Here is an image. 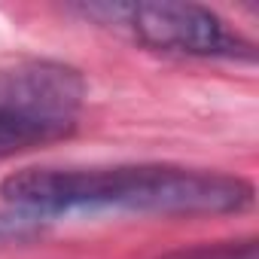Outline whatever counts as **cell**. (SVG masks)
Returning <instances> with one entry per match:
<instances>
[{"mask_svg": "<svg viewBox=\"0 0 259 259\" xmlns=\"http://www.w3.org/2000/svg\"><path fill=\"white\" fill-rule=\"evenodd\" d=\"M13 207L43 217L73 210H135L162 217L238 213L253 204V186L232 174L174 165L132 168H25L0 183Z\"/></svg>", "mask_w": 259, "mask_h": 259, "instance_id": "6da1fadb", "label": "cell"}, {"mask_svg": "<svg viewBox=\"0 0 259 259\" xmlns=\"http://www.w3.org/2000/svg\"><path fill=\"white\" fill-rule=\"evenodd\" d=\"M125 25H132L138 40L153 49L195 58H253V46L229 31V25L201 4L183 0L132 4Z\"/></svg>", "mask_w": 259, "mask_h": 259, "instance_id": "7a4b0ae2", "label": "cell"}, {"mask_svg": "<svg viewBox=\"0 0 259 259\" xmlns=\"http://www.w3.org/2000/svg\"><path fill=\"white\" fill-rule=\"evenodd\" d=\"M165 259H256V241L244 244H220V247H195V250H180Z\"/></svg>", "mask_w": 259, "mask_h": 259, "instance_id": "5b68a950", "label": "cell"}, {"mask_svg": "<svg viewBox=\"0 0 259 259\" xmlns=\"http://www.w3.org/2000/svg\"><path fill=\"white\" fill-rule=\"evenodd\" d=\"M0 95L37 113L76 122L85 82L73 67H64L55 61H34V64L16 67L13 73L0 79Z\"/></svg>", "mask_w": 259, "mask_h": 259, "instance_id": "3957f363", "label": "cell"}, {"mask_svg": "<svg viewBox=\"0 0 259 259\" xmlns=\"http://www.w3.org/2000/svg\"><path fill=\"white\" fill-rule=\"evenodd\" d=\"M73 128L76 122L37 113L25 104H16L0 95V159H10L16 153H28L34 147L61 141L73 135Z\"/></svg>", "mask_w": 259, "mask_h": 259, "instance_id": "277c9868", "label": "cell"}]
</instances>
